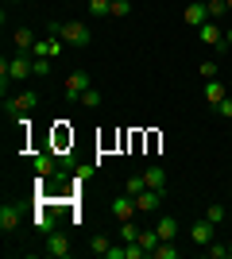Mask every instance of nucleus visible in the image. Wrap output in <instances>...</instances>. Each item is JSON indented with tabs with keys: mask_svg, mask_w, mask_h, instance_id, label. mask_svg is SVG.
<instances>
[{
	"mask_svg": "<svg viewBox=\"0 0 232 259\" xmlns=\"http://www.w3.org/2000/svg\"><path fill=\"white\" fill-rule=\"evenodd\" d=\"M47 35H62V43H70V47H89V27L85 23H77V20H70V23H58V20H51L47 23Z\"/></svg>",
	"mask_w": 232,
	"mask_h": 259,
	"instance_id": "1",
	"label": "nucleus"
},
{
	"mask_svg": "<svg viewBox=\"0 0 232 259\" xmlns=\"http://www.w3.org/2000/svg\"><path fill=\"white\" fill-rule=\"evenodd\" d=\"M8 77L12 81H27V77H35V70H31V54H23V51H16L8 58Z\"/></svg>",
	"mask_w": 232,
	"mask_h": 259,
	"instance_id": "2",
	"label": "nucleus"
},
{
	"mask_svg": "<svg viewBox=\"0 0 232 259\" xmlns=\"http://www.w3.org/2000/svg\"><path fill=\"white\" fill-rule=\"evenodd\" d=\"M39 105V93H20V97H4V112L8 116H23V112H31V108Z\"/></svg>",
	"mask_w": 232,
	"mask_h": 259,
	"instance_id": "3",
	"label": "nucleus"
},
{
	"mask_svg": "<svg viewBox=\"0 0 232 259\" xmlns=\"http://www.w3.org/2000/svg\"><path fill=\"white\" fill-rule=\"evenodd\" d=\"M66 97H81V93H85V89H93V81H89V74L85 70H74V74H66Z\"/></svg>",
	"mask_w": 232,
	"mask_h": 259,
	"instance_id": "4",
	"label": "nucleus"
},
{
	"mask_svg": "<svg viewBox=\"0 0 232 259\" xmlns=\"http://www.w3.org/2000/svg\"><path fill=\"white\" fill-rule=\"evenodd\" d=\"M135 213H140V209H135V197H132V194L112 197V217H116V221H132Z\"/></svg>",
	"mask_w": 232,
	"mask_h": 259,
	"instance_id": "5",
	"label": "nucleus"
},
{
	"mask_svg": "<svg viewBox=\"0 0 232 259\" xmlns=\"http://www.w3.org/2000/svg\"><path fill=\"white\" fill-rule=\"evenodd\" d=\"M43 251H47V255H55V259H66L70 255V236H66V232H51Z\"/></svg>",
	"mask_w": 232,
	"mask_h": 259,
	"instance_id": "6",
	"label": "nucleus"
},
{
	"mask_svg": "<svg viewBox=\"0 0 232 259\" xmlns=\"http://www.w3.org/2000/svg\"><path fill=\"white\" fill-rule=\"evenodd\" d=\"M213 228L217 225H209V221H194V225H190V240H194L198 248H209L213 244Z\"/></svg>",
	"mask_w": 232,
	"mask_h": 259,
	"instance_id": "7",
	"label": "nucleus"
},
{
	"mask_svg": "<svg viewBox=\"0 0 232 259\" xmlns=\"http://www.w3.org/2000/svg\"><path fill=\"white\" fill-rule=\"evenodd\" d=\"M35 228L43 232V236H51V232H58V217H55V209L51 205H43L39 213H35Z\"/></svg>",
	"mask_w": 232,
	"mask_h": 259,
	"instance_id": "8",
	"label": "nucleus"
},
{
	"mask_svg": "<svg viewBox=\"0 0 232 259\" xmlns=\"http://www.w3.org/2000/svg\"><path fill=\"white\" fill-rule=\"evenodd\" d=\"M163 197H166V194H159V190H144V194L135 197V209H140V213H159Z\"/></svg>",
	"mask_w": 232,
	"mask_h": 259,
	"instance_id": "9",
	"label": "nucleus"
},
{
	"mask_svg": "<svg viewBox=\"0 0 232 259\" xmlns=\"http://www.w3.org/2000/svg\"><path fill=\"white\" fill-rule=\"evenodd\" d=\"M198 35H201V43H209V47L224 43V31H221V23H217V20H205V23L198 27Z\"/></svg>",
	"mask_w": 232,
	"mask_h": 259,
	"instance_id": "10",
	"label": "nucleus"
},
{
	"mask_svg": "<svg viewBox=\"0 0 232 259\" xmlns=\"http://www.w3.org/2000/svg\"><path fill=\"white\" fill-rule=\"evenodd\" d=\"M182 20H186V23H190V27H194V31H198L201 23L209 20V12H205V4H198V0H194V4H190V8H186V12H182Z\"/></svg>",
	"mask_w": 232,
	"mask_h": 259,
	"instance_id": "11",
	"label": "nucleus"
},
{
	"mask_svg": "<svg viewBox=\"0 0 232 259\" xmlns=\"http://www.w3.org/2000/svg\"><path fill=\"white\" fill-rule=\"evenodd\" d=\"M16 228H20V209L0 205V232H16Z\"/></svg>",
	"mask_w": 232,
	"mask_h": 259,
	"instance_id": "12",
	"label": "nucleus"
},
{
	"mask_svg": "<svg viewBox=\"0 0 232 259\" xmlns=\"http://www.w3.org/2000/svg\"><path fill=\"white\" fill-rule=\"evenodd\" d=\"M12 39H16V51H23V54H31V47L39 43L31 27H16V31H12Z\"/></svg>",
	"mask_w": 232,
	"mask_h": 259,
	"instance_id": "13",
	"label": "nucleus"
},
{
	"mask_svg": "<svg viewBox=\"0 0 232 259\" xmlns=\"http://www.w3.org/2000/svg\"><path fill=\"white\" fill-rule=\"evenodd\" d=\"M144 178H147V190H159V194H166V170H163V166H147Z\"/></svg>",
	"mask_w": 232,
	"mask_h": 259,
	"instance_id": "14",
	"label": "nucleus"
},
{
	"mask_svg": "<svg viewBox=\"0 0 232 259\" xmlns=\"http://www.w3.org/2000/svg\"><path fill=\"white\" fill-rule=\"evenodd\" d=\"M155 232H159V240H174L178 236V221L174 217H159V221H155Z\"/></svg>",
	"mask_w": 232,
	"mask_h": 259,
	"instance_id": "15",
	"label": "nucleus"
},
{
	"mask_svg": "<svg viewBox=\"0 0 232 259\" xmlns=\"http://www.w3.org/2000/svg\"><path fill=\"white\" fill-rule=\"evenodd\" d=\"M35 174H58V162H55V155H35Z\"/></svg>",
	"mask_w": 232,
	"mask_h": 259,
	"instance_id": "16",
	"label": "nucleus"
},
{
	"mask_svg": "<svg viewBox=\"0 0 232 259\" xmlns=\"http://www.w3.org/2000/svg\"><path fill=\"white\" fill-rule=\"evenodd\" d=\"M205 101H209L213 108H217V105L224 101V85L217 81V77H213V81H205Z\"/></svg>",
	"mask_w": 232,
	"mask_h": 259,
	"instance_id": "17",
	"label": "nucleus"
},
{
	"mask_svg": "<svg viewBox=\"0 0 232 259\" xmlns=\"http://www.w3.org/2000/svg\"><path fill=\"white\" fill-rule=\"evenodd\" d=\"M120 236H124V244H135V240H140V225H135V217H132V221H120Z\"/></svg>",
	"mask_w": 232,
	"mask_h": 259,
	"instance_id": "18",
	"label": "nucleus"
},
{
	"mask_svg": "<svg viewBox=\"0 0 232 259\" xmlns=\"http://www.w3.org/2000/svg\"><path fill=\"white\" fill-rule=\"evenodd\" d=\"M147 190V178L144 174H135V178H128V186H124V194H132V197H140Z\"/></svg>",
	"mask_w": 232,
	"mask_h": 259,
	"instance_id": "19",
	"label": "nucleus"
},
{
	"mask_svg": "<svg viewBox=\"0 0 232 259\" xmlns=\"http://www.w3.org/2000/svg\"><path fill=\"white\" fill-rule=\"evenodd\" d=\"M89 16H112V0H89Z\"/></svg>",
	"mask_w": 232,
	"mask_h": 259,
	"instance_id": "20",
	"label": "nucleus"
},
{
	"mask_svg": "<svg viewBox=\"0 0 232 259\" xmlns=\"http://www.w3.org/2000/svg\"><path fill=\"white\" fill-rule=\"evenodd\" d=\"M31 70H35V77H47V74H51V58H43V54L35 58V54H31Z\"/></svg>",
	"mask_w": 232,
	"mask_h": 259,
	"instance_id": "21",
	"label": "nucleus"
},
{
	"mask_svg": "<svg viewBox=\"0 0 232 259\" xmlns=\"http://www.w3.org/2000/svg\"><path fill=\"white\" fill-rule=\"evenodd\" d=\"M112 16H116V20H128V16H132V0H112Z\"/></svg>",
	"mask_w": 232,
	"mask_h": 259,
	"instance_id": "22",
	"label": "nucleus"
},
{
	"mask_svg": "<svg viewBox=\"0 0 232 259\" xmlns=\"http://www.w3.org/2000/svg\"><path fill=\"white\" fill-rule=\"evenodd\" d=\"M224 8H228L224 0H205V12H209V20H221V16H224Z\"/></svg>",
	"mask_w": 232,
	"mask_h": 259,
	"instance_id": "23",
	"label": "nucleus"
},
{
	"mask_svg": "<svg viewBox=\"0 0 232 259\" xmlns=\"http://www.w3.org/2000/svg\"><path fill=\"white\" fill-rule=\"evenodd\" d=\"M81 105L85 108H101V89H85V93H81Z\"/></svg>",
	"mask_w": 232,
	"mask_h": 259,
	"instance_id": "24",
	"label": "nucleus"
},
{
	"mask_svg": "<svg viewBox=\"0 0 232 259\" xmlns=\"http://www.w3.org/2000/svg\"><path fill=\"white\" fill-rule=\"evenodd\" d=\"M205 221H209V225H221L224 221V205H209L205 209Z\"/></svg>",
	"mask_w": 232,
	"mask_h": 259,
	"instance_id": "25",
	"label": "nucleus"
},
{
	"mask_svg": "<svg viewBox=\"0 0 232 259\" xmlns=\"http://www.w3.org/2000/svg\"><path fill=\"white\" fill-rule=\"evenodd\" d=\"M205 255H209V259H224V255H228V244H217V240H213L209 248H205Z\"/></svg>",
	"mask_w": 232,
	"mask_h": 259,
	"instance_id": "26",
	"label": "nucleus"
},
{
	"mask_svg": "<svg viewBox=\"0 0 232 259\" xmlns=\"http://www.w3.org/2000/svg\"><path fill=\"white\" fill-rule=\"evenodd\" d=\"M89 248H93V255H109V248H112V244H109L105 236H93V244H89Z\"/></svg>",
	"mask_w": 232,
	"mask_h": 259,
	"instance_id": "27",
	"label": "nucleus"
},
{
	"mask_svg": "<svg viewBox=\"0 0 232 259\" xmlns=\"http://www.w3.org/2000/svg\"><path fill=\"white\" fill-rule=\"evenodd\" d=\"M217 116H224V120H232V97H224L221 105H217Z\"/></svg>",
	"mask_w": 232,
	"mask_h": 259,
	"instance_id": "28",
	"label": "nucleus"
},
{
	"mask_svg": "<svg viewBox=\"0 0 232 259\" xmlns=\"http://www.w3.org/2000/svg\"><path fill=\"white\" fill-rule=\"evenodd\" d=\"M201 77L213 81V77H217V62H201Z\"/></svg>",
	"mask_w": 232,
	"mask_h": 259,
	"instance_id": "29",
	"label": "nucleus"
},
{
	"mask_svg": "<svg viewBox=\"0 0 232 259\" xmlns=\"http://www.w3.org/2000/svg\"><path fill=\"white\" fill-rule=\"evenodd\" d=\"M224 43H228V51H232V27H228V31H224Z\"/></svg>",
	"mask_w": 232,
	"mask_h": 259,
	"instance_id": "30",
	"label": "nucleus"
},
{
	"mask_svg": "<svg viewBox=\"0 0 232 259\" xmlns=\"http://www.w3.org/2000/svg\"><path fill=\"white\" fill-rule=\"evenodd\" d=\"M4 4H23V0H4Z\"/></svg>",
	"mask_w": 232,
	"mask_h": 259,
	"instance_id": "31",
	"label": "nucleus"
},
{
	"mask_svg": "<svg viewBox=\"0 0 232 259\" xmlns=\"http://www.w3.org/2000/svg\"><path fill=\"white\" fill-rule=\"evenodd\" d=\"M228 259H232V244H228Z\"/></svg>",
	"mask_w": 232,
	"mask_h": 259,
	"instance_id": "32",
	"label": "nucleus"
},
{
	"mask_svg": "<svg viewBox=\"0 0 232 259\" xmlns=\"http://www.w3.org/2000/svg\"><path fill=\"white\" fill-rule=\"evenodd\" d=\"M224 4H228V8H232V0H224Z\"/></svg>",
	"mask_w": 232,
	"mask_h": 259,
	"instance_id": "33",
	"label": "nucleus"
},
{
	"mask_svg": "<svg viewBox=\"0 0 232 259\" xmlns=\"http://www.w3.org/2000/svg\"><path fill=\"white\" fill-rule=\"evenodd\" d=\"M198 4H205V0H198Z\"/></svg>",
	"mask_w": 232,
	"mask_h": 259,
	"instance_id": "34",
	"label": "nucleus"
}]
</instances>
